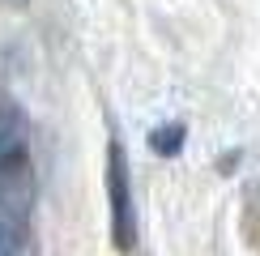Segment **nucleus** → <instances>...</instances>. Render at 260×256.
Here are the masks:
<instances>
[{
  "label": "nucleus",
  "instance_id": "nucleus-1",
  "mask_svg": "<svg viewBox=\"0 0 260 256\" xmlns=\"http://www.w3.org/2000/svg\"><path fill=\"white\" fill-rule=\"evenodd\" d=\"M39 179L26 154L0 163V256H30Z\"/></svg>",
  "mask_w": 260,
  "mask_h": 256
},
{
  "label": "nucleus",
  "instance_id": "nucleus-2",
  "mask_svg": "<svg viewBox=\"0 0 260 256\" xmlns=\"http://www.w3.org/2000/svg\"><path fill=\"white\" fill-rule=\"evenodd\" d=\"M107 213H111V243L120 252L137 248V201H133V171L124 145L107 141Z\"/></svg>",
  "mask_w": 260,
  "mask_h": 256
},
{
  "label": "nucleus",
  "instance_id": "nucleus-3",
  "mask_svg": "<svg viewBox=\"0 0 260 256\" xmlns=\"http://www.w3.org/2000/svg\"><path fill=\"white\" fill-rule=\"evenodd\" d=\"M183 137H188V128H183V124H158L154 128V133H149V145H154L158 149V154H179V149H183Z\"/></svg>",
  "mask_w": 260,
  "mask_h": 256
},
{
  "label": "nucleus",
  "instance_id": "nucleus-4",
  "mask_svg": "<svg viewBox=\"0 0 260 256\" xmlns=\"http://www.w3.org/2000/svg\"><path fill=\"white\" fill-rule=\"evenodd\" d=\"M0 5H26V0H0Z\"/></svg>",
  "mask_w": 260,
  "mask_h": 256
}]
</instances>
